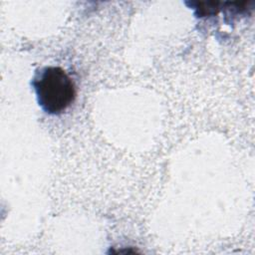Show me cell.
Returning <instances> with one entry per match:
<instances>
[{
  "instance_id": "6da1fadb",
  "label": "cell",
  "mask_w": 255,
  "mask_h": 255,
  "mask_svg": "<svg viewBox=\"0 0 255 255\" xmlns=\"http://www.w3.org/2000/svg\"><path fill=\"white\" fill-rule=\"evenodd\" d=\"M37 101L42 110L49 115L64 112L76 98L72 79L60 67H44L38 70L32 80Z\"/></svg>"
}]
</instances>
